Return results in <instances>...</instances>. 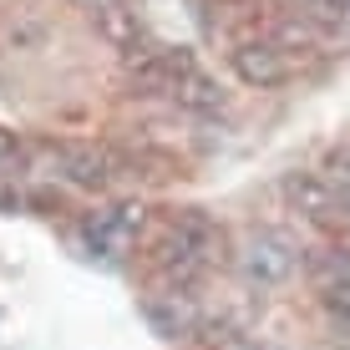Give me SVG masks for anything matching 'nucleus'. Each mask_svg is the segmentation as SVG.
I'll list each match as a JSON object with an SVG mask.
<instances>
[{
  "label": "nucleus",
  "instance_id": "3",
  "mask_svg": "<svg viewBox=\"0 0 350 350\" xmlns=\"http://www.w3.org/2000/svg\"><path fill=\"white\" fill-rule=\"evenodd\" d=\"M284 198L315 224H350V213L340 203V188H335V178H325V173H289L284 178Z\"/></svg>",
  "mask_w": 350,
  "mask_h": 350
},
{
  "label": "nucleus",
  "instance_id": "14",
  "mask_svg": "<svg viewBox=\"0 0 350 350\" xmlns=\"http://www.w3.org/2000/svg\"><path fill=\"white\" fill-rule=\"evenodd\" d=\"M219 350H269V345H254V340H239V335H234V340L219 345Z\"/></svg>",
  "mask_w": 350,
  "mask_h": 350
},
{
  "label": "nucleus",
  "instance_id": "15",
  "mask_svg": "<svg viewBox=\"0 0 350 350\" xmlns=\"http://www.w3.org/2000/svg\"><path fill=\"white\" fill-rule=\"evenodd\" d=\"M81 10H102V5H112V0H77Z\"/></svg>",
  "mask_w": 350,
  "mask_h": 350
},
{
  "label": "nucleus",
  "instance_id": "10",
  "mask_svg": "<svg viewBox=\"0 0 350 350\" xmlns=\"http://www.w3.org/2000/svg\"><path fill=\"white\" fill-rule=\"evenodd\" d=\"M320 310H325V325L350 340V280H325L320 284Z\"/></svg>",
  "mask_w": 350,
  "mask_h": 350
},
{
  "label": "nucleus",
  "instance_id": "1",
  "mask_svg": "<svg viewBox=\"0 0 350 350\" xmlns=\"http://www.w3.org/2000/svg\"><path fill=\"white\" fill-rule=\"evenodd\" d=\"M219 249H224L219 228L203 219V213H183V219L167 224V234H163V244H158V269H163L167 284L193 289V280L219 259Z\"/></svg>",
  "mask_w": 350,
  "mask_h": 350
},
{
  "label": "nucleus",
  "instance_id": "13",
  "mask_svg": "<svg viewBox=\"0 0 350 350\" xmlns=\"http://www.w3.org/2000/svg\"><path fill=\"white\" fill-rule=\"evenodd\" d=\"M16 152H21L16 132H0V167H5V163H16Z\"/></svg>",
  "mask_w": 350,
  "mask_h": 350
},
{
  "label": "nucleus",
  "instance_id": "7",
  "mask_svg": "<svg viewBox=\"0 0 350 350\" xmlns=\"http://www.w3.org/2000/svg\"><path fill=\"white\" fill-rule=\"evenodd\" d=\"M117 163L112 152H102V148H62L56 152V173L66 178V183H77V188H107L117 178Z\"/></svg>",
  "mask_w": 350,
  "mask_h": 350
},
{
  "label": "nucleus",
  "instance_id": "11",
  "mask_svg": "<svg viewBox=\"0 0 350 350\" xmlns=\"http://www.w3.org/2000/svg\"><path fill=\"white\" fill-rule=\"evenodd\" d=\"M305 10L325 31H350V0H305Z\"/></svg>",
  "mask_w": 350,
  "mask_h": 350
},
{
  "label": "nucleus",
  "instance_id": "16",
  "mask_svg": "<svg viewBox=\"0 0 350 350\" xmlns=\"http://www.w3.org/2000/svg\"><path fill=\"white\" fill-rule=\"evenodd\" d=\"M345 249H350V244H345Z\"/></svg>",
  "mask_w": 350,
  "mask_h": 350
},
{
  "label": "nucleus",
  "instance_id": "5",
  "mask_svg": "<svg viewBox=\"0 0 350 350\" xmlns=\"http://www.w3.org/2000/svg\"><path fill=\"white\" fill-rule=\"evenodd\" d=\"M234 71H239V81L244 87H280V81H289V51L280 41H244V46H234Z\"/></svg>",
  "mask_w": 350,
  "mask_h": 350
},
{
  "label": "nucleus",
  "instance_id": "4",
  "mask_svg": "<svg viewBox=\"0 0 350 350\" xmlns=\"http://www.w3.org/2000/svg\"><path fill=\"white\" fill-rule=\"evenodd\" d=\"M142 310H148V320L158 325V335H198L203 330V310H198V299H193V289H183V284L163 280V289L148 295Z\"/></svg>",
  "mask_w": 350,
  "mask_h": 350
},
{
  "label": "nucleus",
  "instance_id": "8",
  "mask_svg": "<svg viewBox=\"0 0 350 350\" xmlns=\"http://www.w3.org/2000/svg\"><path fill=\"white\" fill-rule=\"evenodd\" d=\"M167 96H173L178 107H188V112H219V107L228 102L224 87H219V81H213L203 66H188L183 77L173 81V92H167Z\"/></svg>",
  "mask_w": 350,
  "mask_h": 350
},
{
  "label": "nucleus",
  "instance_id": "9",
  "mask_svg": "<svg viewBox=\"0 0 350 350\" xmlns=\"http://www.w3.org/2000/svg\"><path fill=\"white\" fill-rule=\"evenodd\" d=\"M92 21H96V31H102L107 41L117 46V51H137V41H142V21H137V10H127V5H122V0H112V5L92 10Z\"/></svg>",
  "mask_w": 350,
  "mask_h": 350
},
{
  "label": "nucleus",
  "instance_id": "2",
  "mask_svg": "<svg viewBox=\"0 0 350 350\" xmlns=\"http://www.w3.org/2000/svg\"><path fill=\"white\" fill-rule=\"evenodd\" d=\"M239 274H244L249 284H259V289H274V284H284L289 274L299 269V249L289 244L284 234H274V228H259V234H249L244 244H239Z\"/></svg>",
  "mask_w": 350,
  "mask_h": 350
},
{
  "label": "nucleus",
  "instance_id": "12",
  "mask_svg": "<svg viewBox=\"0 0 350 350\" xmlns=\"http://www.w3.org/2000/svg\"><path fill=\"white\" fill-rule=\"evenodd\" d=\"M335 188H340V203H345V213H350V152H345V158L340 163H335Z\"/></svg>",
  "mask_w": 350,
  "mask_h": 350
},
{
  "label": "nucleus",
  "instance_id": "6",
  "mask_svg": "<svg viewBox=\"0 0 350 350\" xmlns=\"http://www.w3.org/2000/svg\"><path fill=\"white\" fill-rule=\"evenodd\" d=\"M137 224H142L137 203H117V208H107V213H92V219L81 224V239H87L96 254H117V249L137 234Z\"/></svg>",
  "mask_w": 350,
  "mask_h": 350
}]
</instances>
